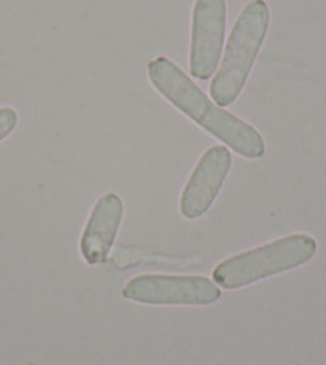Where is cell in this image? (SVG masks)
I'll return each mask as SVG.
<instances>
[{"label":"cell","mask_w":326,"mask_h":365,"mask_svg":"<svg viewBox=\"0 0 326 365\" xmlns=\"http://www.w3.org/2000/svg\"><path fill=\"white\" fill-rule=\"evenodd\" d=\"M315 253L314 237L309 234H291L226 258L213 269V279L221 289H243L277 274L301 268Z\"/></svg>","instance_id":"cell-3"},{"label":"cell","mask_w":326,"mask_h":365,"mask_svg":"<svg viewBox=\"0 0 326 365\" xmlns=\"http://www.w3.org/2000/svg\"><path fill=\"white\" fill-rule=\"evenodd\" d=\"M227 26L226 0H195L189 69L199 81H210L223 55Z\"/></svg>","instance_id":"cell-5"},{"label":"cell","mask_w":326,"mask_h":365,"mask_svg":"<svg viewBox=\"0 0 326 365\" xmlns=\"http://www.w3.org/2000/svg\"><path fill=\"white\" fill-rule=\"evenodd\" d=\"M18 125V113L11 108H0V141H4Z\"/></svg>","instance_id":"cell-8"},{"label":"cell","mask_w":326,"mask_h":365,"mask_svg":"<svg viewBox=\"0 0 326 365\" xmlns=\"http://www.w3.org/2000/svg\"><path fill=\"white\" fill-rule=\"evenodd\" d=\"M269 24L270 10L264 0H253L240 11L227 41L223 61L210 86V95L218 106H231L242 93L269 32Z\"/></svg>","instance_id":"cell-2"},{"label":"cell","mask_w":326,"mask_h":365,"mask_svg":"<svg viewBox=\"0 0 326 365\" xmlns=\"http://www.w3.org/2000/svg\"><path fill=\"white\" fill-rule=\"evenodd\" d=\"M147 76L154 88L214 138L223 141L245 159H261L265 141L250 123L218 106L178 64L159 56L147 64Z\"/></svg>","instance_id":"cell-1"},{"label":"cell","mask_w":326,"mask_h":365,"mask_svg":"<svg viewBox=\"0 0 326 365\" xmlns=\"http://www.w3.org/2000/svg\"><path fill=\"white\" fill-rule=\"evenodd\" d=\"M130 302L149 306H210L221 298V289L205 276L140 274L122 290Z\"/></svg>","instance_id":"cell-4"},{"label":"cell","mask_w":326,"mask_h":365,"mask_svg":"<svg viewBox=\"0 0 326 365\" xmlns=\"http://www.w3.org/2000/svg\"><path fill=\"white\" fill-rule=\"evenodd\" d=\"M232 167L229 148H208L181 192L179 210L186 220H197L210 210Z\"/></svg>","instance_id":"cell-6"},{"label":"cell","mask_w":326,"mask_h":365,"mask_svg":"<svg viewBox=\"0 0 326 365\" xmlns=\"http://www.w3.org/2000/svg\"><path fill=\"white\" fill-rule=\"evenodd\" d=\"M123 218V202L114 192L96 200L80 237L82 258L90 266L107 262Z\"/></svg>","instance_id":"cell-7"}]
</instances>
